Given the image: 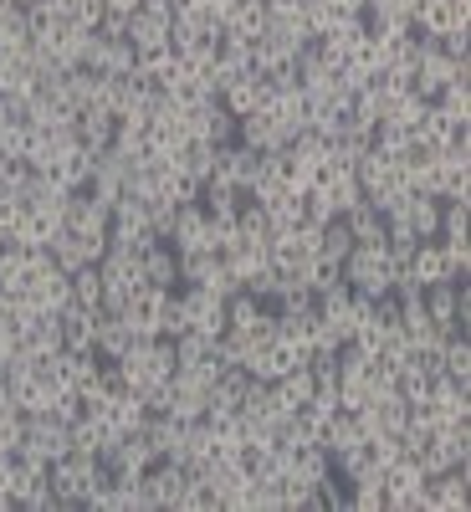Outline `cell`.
I'll use <instances>...</instances> for the list:
<instances>
[{"label":"cell","mask_w":471,"mask_h":512,"mask_svg":"<svg viewBox=\"0 0 471 512\" xmlns=\"http://www.w3.org/2000/svg\"><path fill=\"white\" fill-rule=\"evenodd\" d=\"M47 482H52V497L57 507H82V497H88L98 482H108V466L98 456H82V451H67L47 466Z\"/></svg>","instance_id":"6da1fadb"},{"label":"cell","mask_w":471,"mask_h":512,"mask_svg":"<svg viewBox=\"0 0 471 512\" xmlns=\"http://www.w3.org/2000/svg\"><path fill=\"white\" fill-rule=\"evenodd\" d=\"M461 287L466 282H431L420 297H425V318H431V328L436 333H466V323H461Z\"/></svg>","instance_id":"8992f818"},{"label":"cell","mask_w":471,"mask_h":512,"mask_svg":"<svg viewBox=\"0 0 471 512\" xmlns=\"http://www.w3.org/2000/svg\"><path fill=\"white\" fill-rule=\"evenodd\" d=\"M16 6H21V11H26V6H36V0H16Z\"/></svg>","instance_id":"4316f807"},{"label":"cell","mask_w":471,"mask_h":512,"mask_svg":"<svg viewBox=\"0 0 471 512\" xmlns=\"http://www.w3.org/2000/svg\"><path fill=\"white\" fill-rule=\"evenodd\" d=\"M216 154H221L216 144H205V139H190V144H185V149H180L175 159H169V164H175V169H185V175H190L195 185H205V180H210V169H216Z\"/></svg>","instance_id":"ffe728a7"},{"label":"cell","mask_w":471,"mask_h":512,"mask_svg":"<svg viewBox=\"0 0 471 512\" xmlns=\"http://www.w3.org/2000/svg\"><path fill=\"white\" fill-rule=\"evenodd\" d=\"M384 507L390 512H425V472L415 461L384 466Z\"/></svg>","instance_id":"277c9868"},{"label":"cell","mask_w":471,"mask_h":512,"mask_svg":"<svg viewBox=\"0 0 471 512\" xmlns=\"http://www.w3.org/2000/svg\"><path fill=\"white\" fill-rule=\"evenodd\" d=\"M169 246H175V251H200V246H210V216H205V205H200V200L175 205V226H169Z\"/></svg>","instance_id":"30bf717a"},{"label":"cell","mask_w":471,"mask_h":512,"mask_svg":"<svg viewBox=\"0 0 471 512\" xmlns=\"http://www.w3.org/2000/svg\"><path fill=\"white\" fill-rule=\"evenodd\" d=\"M333 6H338V16H364L369 0H333Z\"/></svg>","instance_id":"484cf974"},{"label":"cell","mask_w":471,"mask_h":512,"mask_svg":"<svg viewBox=\"0 0 471 512\" xmlns=\"http://www.w3.org/2000/svg\"><path fill=\"white\" fill-rule=\"evenodd\" d=\"M93 149L88 144H67L62 149V159H57V180L62 185H72V190H82V185H88V175H93Z\"/></svg>","instance_id":"44dd1931"},{"label":"cell","mask_w":471,"mask_h":512,"mask_svg":"<svg viewBox=\"0 0 471 512\" xmlns=\"http://www.w3.org/2000/svg\"><path fill=\"white\" fill-rule=\"evenodd\" d=\"M123 41L134 47L139 57H154V52H169V16H154V11H134L123 26Z\"/></svg>","instance_id":"9c48e42d"},{"label":"cell","mask_w":471,"mask_h":512,"mask_svg":"<svg viewBox=\"0 0 471 512\" xmlns=\"http://www.w3.org/2000/svg\"><path fill=\"white\" fill-rule=\"evenodd\" d=\"M180 303H185V318H190V328H200V333H210V338H221L226 333V297H216L210 287H180Z\"/></svg>","instance_id":"52a82bcc"},{"label":"cell","mask_w":471,"mask_h":512,"mask_svg":"<svg viewBox=\"0 0 471 512\" xmlns=\"http://www.w3.org/2000/svg\"><path fill=\"white\" fill-rule=\"evenodd\" d=\"M236 144H246V149H256V154H272V149L287 144V128H282V118H277L272 108H256V113H246V118L236 123Z\"/></svg>","instance_id":"ba28073f"},{"label":"cell","mask_w":471,"mask_h":512,"mask_svg":"<svg viewBox=\"0 0 471 512\" xmlns=\"http://www.w3.org/2000/svg\"><path fill=\"white\" fill-rule=\"evenodd\" d=\"M67 277H72V303H77V308H103V272H98V262L77 267V272H67Z\"/></svg>","instance_id":"603a6c76"},{"label":"cell","mask_w":471,"mask_h":512,"mask_svg":"<svg viewBox=\"0 0 471 512\" xmlns=\"http://www.w3.org/2000/svg\"><path fill=\"white\" fill-rule=\"evenodd\" d=\"M354 251V236H349V226H344V216H333L328 226H323V236H318V262H333V267H344V256Z\"/></svg>","instance_id":"7402d4cb"},{"label":"cell","mask_w":471,"mask_h":512,"mask_svg":"<svg viewBox=\"0 0 471 512\" xmlns=\"http://www.w3.org/2000/svg\"><path fill=\"white\" fill-rule=\"evenodd\" d=\"M72 128H77V144H88L93 154H103V149L113 144V128H118V118H113L108 108H82Z\"/></svg>","instance_id":"2e32d148"},{"label":"cell","mask_w":471,"mask_h":512,"mask_svg":"<svg viewBox=\"0 0 471 512\" xmlns=\"http://www.w3.org/2000/svg\"><path fill=\"white\" fill-rule=\"evenodd\" d=\"M466 482H471V461L446 466V472H436V477H425V512H461L466 497H471Z\"/></svg>","instance_id":"5b68a950"},{"label":"cell","mask_w":471,"mask_h":512,"mask_svg":"<svg viewBox=\"0 0 471 512\" xmlns=\"http://www.w3.org/2000/svg\"><path fill=\"white\" fill-rule=\"evenodd\" d=\"M221 103H226L236 118L256 113V108L267 103V82H262V72H241V77H231L226 88H221Z\"/></svg>","instance_id":"4fadbf2b"},{"label":"cell","mask_w":471,"mask_h":512,"mask_svg":"<svg viewBox=\"0 0 471 512\" xmlns=\"http://www.w3.org/2000/svg\"><path fill=\"white\" fill-rule=\"evenodd\" d=\"M344 226H349L354 246H384V210H374L369 200H359L354 210H344Z\"/></svg>","instance_id":"e0dca14e"},{"label":"cell","mask_w":471,"mask_h":512,"mask_svg":"<svg viewBox=\"0 0 471 512\" xmlns=\"http://www.w3.org/2000/svg\"><path fill=\"white\" fill-rule=\"evenodd\" d=\"M128 344H134V333H128V323L118 313H98V338H93V354L98 359H123Z\"/></svg>","instance_id":"ac0fdd59"},{"label":"cell","mask_w":471,"mask_h":512,"mask_svg":"<svg viewBox=\"0 0 471 512\" xmlns=\"http://www.w3.org/2000/svg\"><path fill=\"white\" fill-rule=\"evenodd\" d=\"M88 67H93V72H103V77H128V72L139 67V52L128 47L123 36H118V41H103V36H98V41H93Z\"/></svg>","instance_id":"5bb4252c"},{"label":"cell","mask_w":471,"mask_h":512,"mask_svg":"<svg viewBox=\"0 0 471 512\" xmlns=\"http://www.w3.org/2000/svg\"><path fill=\"white\" fill-rule=\"evenodd\" d=\"M31 52V21L16 0L0 6V57H26Z\"/></svg>","instance_id":"9a60e30c"},{"label":"cell","mask_w":471,"mask_h":512,"mask_svg":"<svg viewBox=\"0 0 471 512\" xmlns=\"http://www.w3.org/2000/svg\"><path fill=\"white\" fill-rule=\"evenodd\" d=\"M72 236H82L88 241V251L93 256H103L108 251V226H113V216H108V205L98 200V195H88V190H77L72 200H67V221H62Z\"/></svg>","instance_id":"7a4b0ae2"},{"label":"cell","mask_w":471,"mask_h":512,"mask_svg":"<svg viewBox=\"0 0 471 512\" xmlns=\"http://www.w3.org/2000/svg\"><path fill=\"white\" fill-rule=\"evenodd\" d=\"M139 6H144V0H103V11H108V16H134Z\"/></svg>","instance_id":"d4e9b609"},{"label":"cell","mask_w":471,"mask_h":512,"mask_svg":"<svg viewBox=\"0 0 471 512\" xmlns=\"http://www.w3.org/2000/svg\"><path fill=\"white\" fill-rule=\"evenodd\" d=\"M139 272H144L149 287H169V292H175L180 287V251L169 241H154L149 251H139Z\"/></svg>","instance_id":"7c38bea8"},{"label":"cell","mask_w":471,"mask_h":512,"mask_svg":"<svg viewBox=\"0 0 471 512\" xmlns=\"http://www.w3.org/2000/svg\"><path fill=\"white\" fill-rule=\"evenodd\" d=\"M395 210H400V216H405V226L420 236V241H436V231H441V200L436 195H400L395 200Z\"/></svg>","instance_id":"8fae6325"},{"label":"cell","mask_w":471,"mask_h":512,"mask_svg":"<svg viewBox=\"0 0 471 512\" xmlns=\"http://www.w3.org/2000/svg\"><path fill=\"white\" fill-rule=\"evenodd\" d=\"M420 287H431V282H446V256H441V241H415V256H410V267H405Z\"/></svg>","instance_id":"d6986e66"},{"label":"cell","mask_w":471,"mask_h":512,"mask_svg":"<svg viewBox=\"0 0 471 512\" xmlns=\"http://www.w3.org/2000/svg\"><path fill=\"white\" fill-rule=\"evenodd\" d=\"M390 256H384V246H354L344 256V282L359 292V297H379V292H390Z\"/></svg>","instance_id":"3957f363"},{"label":"cell","mask_w":471,"mask_h":512,"mask_svg":"<svg viewBox=\"0 0 471 512\" xmlns=\"http://www.w3.org/2000/svg\"><path fill=\"white\" fill-rule=\"evenodd\" d=\"M431 103H441L456 123H471V88H466V77H451V82H446V88H441Z\"/></svg>","instance_id":"cb8c5ba5"}]
</instances>
